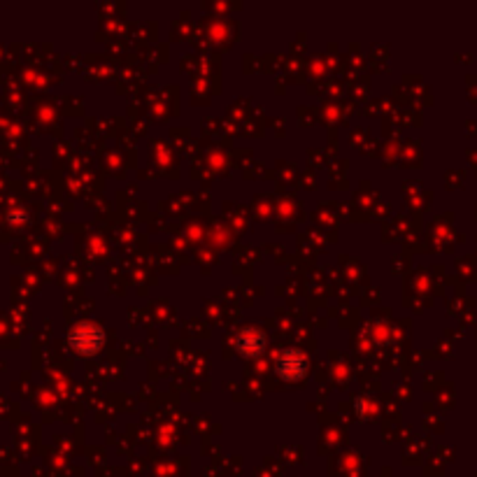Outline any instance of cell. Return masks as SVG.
<instances>
[{"label": "cell", "instance_id": "cell-1", "mask_svg": "<svg viewBox=\"0 0 477 477\" xmlns=\"http://www.w3.org/2000/svg\"><path fill=\"white\" fill-rule=\"evenodd\" d=\"M73 345L80 351H84V354H91V351H96L100 345H103V333H100L98 328L84 326L80 331L73 333Z\"/></svg>", "mask_w": 477, "mask_h": 477}, {"label": "cell", "instance_id": "cell-2", "mask_svg": "<svg viewBox=\"0 0 477 477\" xmlns=\"http://www.w3.org/2000/svg\"><path fill=\"white\" fill-rule=\"evenodd\" d=\"M277 368H279V375H282V378H289V380L301 378L305 373V356L301 351H284V356L279 358Z\"/></svg>", "mask_w": 477, "mask_h": 477}]
</instances>
